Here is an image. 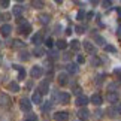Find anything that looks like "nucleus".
Wrapping results in <instances>:
<instances>
[{
	"instance_id": "1",
	"label": "nucleus",
	"mask_w": 121,
	"mask_h": 121,
	"mask_svg": "<svg viewBox=\"0 0 121 121\" xmlns=\"http://www.w3.org/2000/svg\"><path fill=\"white\" fill-rule=\"evenodd\" d=\"M0 106H2L3 109H9L12 106V99L6 93H0Z\"/></svg>"
},
{
	"instance_id": "2",
	"label": "nucleus",
	"mask_w": 121,
	"mask_h": 121,
	"mask_svg": "<svg viewBox=\"0 0 121 121\" xmlns=\"http://www.w3.org/2000/svg\"><path fill=\"white\" fill-rule=\"evenodd\" d=\"M106 114H108L111 118H117L118 115H121V105L117 103V105H114V106H111V108H108Z\"/></svg>"
},
{
	"instance_id": "3",
	"label": "nucleus",
	"mask_w": 121,
	"mask_h": 121,
	"mask_svg": "<svg viewBox=\"0 0 121 121\" xmlns=\"http://www.w3.org/2000/svg\"><path fill=\"white\" fill-rule=\"evenodd\" d=\"M20 108H21V111H24V112H30L31 111V100H29L27 97H22L20 100Z\"/></svg>"
},
{
	"instance_id": "4",
	"label": "nucleus",
	"mask_w": 121,
	"mask_h": 121,
	"mask_svg": "<svg viewBox=\"0 0 121 121\" xmlns=\"http://www.w3.org/2000/svg\"><path fill=\"white\" fill-rule=\"evenodd\" d=\"M38 93H40L42 96L46 94V93H49V81L48 79H43V81H40L39 84V88H38Z\"/></svg>"
},
{
	"instance_id": "5",
	"label": "nucleus",
	"mask_w": 121,
	"mask_h": 121,
	"mask_svg": "<svg viewBox=\"0 0 121 121\" xmlns=\"http://www.w3.org/2000/svg\"><path fill=\"white\" fill-rule=\"evenodd\" d=\"M18 31H20L21 35H24V36H29L31 33V26L29 24V22H24V24H21V26H18Z\"/></svg>"
},
{
	"instance_id": "6",
	"label": "nucleus",
	"mask_w": 121,
	"mask_h": 121,
	"mask_svg": "<svg viewBox=\"0 0 121 121\" xmlns=\"http://www.w3.org/2000/svg\"><path fill=\"white\" fill-rule=\"evenodd\" d=\"M42 75H43V69H42L40 66H33L30 70V76L35 78V79H38V78H40Z\"/></svg>"
},
{
	"instance_id": "7",
	"label": "nucleus",
	"mask_w": 121,
	"mask_h": 121,
	"mask_svg": "<svg viewBox=\"0 0 121 121\" xmlns=\"http://www.w3.org/2000/svg\"><path fill=\"white\" fill-rule=\"evenodd\" d=\"M88 102H90V99H88V97L87 96H78L76 97V102H75V103H76V106H79V108H85V106L88 105Z\"/></svg>"
},
{
	"instance_id": "8",
	"label": "nucleus",
	"mask_w": 121,
	"mask_h": 121,
	"mask_svg": "<svg viewBox=\"0 0 121 121\" xmlns=\"http://www.w3.org/2000/svg\"><path fill=\"white\" fill-rule=\"evenodd\" d=\"M54 120L55 121H67L69 120V112H64V111L55 112L54 114Z\"/></svg>"
},
{
	"instance_id": "9",
	"label": "nucleus",
	"mask_w": 121,
	"mask_h": 121,
	"mask_svg": "<svg viewBox=\"0 0 121 121\" xmlns=\"http://www.w3.org/2000/svg\"><path fill=\"white\" fill-rule=\"evenodd\" d=\"M69 102H70V94H69V93L61 91V93H60V96H58V103H61V105H67Z\"/></svg>"
},
{
	"instance_id": "10",
	"label": "nucleus",
	"mask_w": 121,
	"mask_h": 121,
	"mask_svg": "<svg viewBox=\"0 0 121 121\" xmlns=\"http://www.w3.org/2000/svg\"><path fill=\"white\" fill-rule=\"evenodd\" d=\"M78 120H84V121H87L88 117H90V111H88L87 108H81L79 111H78Z\"/></svg>"
},
{
	"instance_id": "11",
	"label": "nucleus",
	"mask_w": 121,
	"mask_h": 121,
	"mask_svg": "<svg viewBox=\"0 0 121 121\" xmlns=\"http://www.w3.org/2000/svg\"><path fill=\"white\" fill-rule=\"evenodd\" d=\"M106 100L109 102V103H115L117 105V102H118V94L115 91H109L108 94H106Z\"/></svg>"
},
{
	"instance_id": "12",
	"label": "nucleus",
	"mask_w": 121,
	"mask_h": 121,
	"mask_svg": "<svg viewBox=\"0 0 121 121\" xmlns=\"http://www.w3.org/2000/svg\"><path fill=\"white\" fill-rule=\"evenodd\" d=\"M84 49H85L88 54H96V46L93 45L91 42H88V40L84 42Z\"/></svg>"
},
{
	"instance_id": "13",
	"label": "nucleus",
	"mask_w": 121,
	"mask_h": 121,
	"mask_svg": "<svg viewBox=\"0 0 121 121\" xmlns=\"http://www.w3.org/2000/svg\"><path fill=\"white\" fill-rule=\"evenodd\" d=\"M38 20H39V22L42 26H46L49 22V20H51V15L49 13H40V15L38 17Z\"/></svg>"
},
{
	"instance_id": "14",
	"label": "nucleus",
	"mask_w": 121,
	"mask_h": 121,
	"mask_svg": "<svg viewBox=\"0 0 121 121\" xmlns=\"http://www.w3.org/2000/svg\"><path fill=\"white\" fill-rule=\"evenodd\" d=\"M42 40H43V36H42V33H36L31 36V43H35L36 46H39L42 43Z\"/></svg>"
},
{
	"instance_id": "15",
	"label": "nucleus",
	"mask_w": 121,
	"mask_h": 121,
	"mask_svg": "<svg viewBox=\"0 0 121 121\" xmlns=\"http://www.w3.org/2000/svg\"><path fill=\"white\" fill-rule=\"evenodd\" d=\"M90 102H91L93 105H96V106H100L102 102H103V99H102L100 94H93V96L90 97Z\"/></svg>"
},
{
	"instance_id": "16",
	"label": "nucleus",
	"mask_w": 121,
	"mask_h": 121,
	"mask_svg": "<svg viewBox=\"0 0 121 121\" xmlns=\"http://www.w3.org/2000/svg\"><path fill=\"white\" fill-rule=\"evenodd\" d=\"M11 31H12V27L9 24H3L2 27H0V33H2V36H4V38L11 35Z\"/></svg>"
},
{
	"instance_id": "17",
	"label": "nucleus",
	"mask_w": 121,
	"mask_h": 121,
	"mask_svg": "<svg viewBox=\"0 0 121 121\" xmlns=\"http://www.w3.org/2000/svg\"><path fill=\"white\" fill-rule=\"evenodd\" d=\"M57 79H58L60 85H67V84H69V75H67V73H60Z\"/></svg>"
},
{
	"instance_id": "18",
	"label": "nucleus",
	"mask_w": 121,
	"mask_h": 121,
	"mask_svg": "<svg viewBox=\"0 0 121 121\" xmlns=\"http://www.w3.org/2000/svg\"><path fill=\"white\" fill-rule=\"evenodd\" d=\"M66 70H67V73H72V75H75V73H78V64H75V63H69L67 66H66Z\"/></svg>"
},
{
	"instance_id": "19",
	"label": "nucleus",
	"mask_w": 121,
	"mask_h": 121,
	"mask_svg": "<svg viewBox=\"0 0 121 121\" xmlns=\"http://www.w3.org/2000/svg\"><path fill=\"white\" fill-rule=\"evenodd\" d=\"M31 102H33V103H38V105H42L43 103V102H42V94L40 93H33V96H31Z\"/></svg>"
},
{
	"instance_id": "20",
	"label": "nucleus",
	"mask_w": 121,
	"mask_h": 121,
	"mask_svg": "<svg viewBox=\"0 0 121 121\" xmlns=\"http://www.w3.org/2000/svg\"><path fill=\"white\" fill-rule=\"evenodd\" d=\"M22 11H24V8H22L21 4H15V6H13V9H12V13H13L15 17L20 18V15L22 13Z\"/></svg>"
},
{
	"instance_id": "21",
	"label": "nucleus",
	"mask_w": 121,
	"mask_h": 121,
	"mask_svg": "<svg viewBox=\"0 0 121 121\" xmlns=\"http://www.w3.org/2000/svg\"><path fill=\"white\" fill-rule=\"evenodd\" d=\"M12 46H13V48H15V49H22V48H26V43H24V42H22V40H13L12 42Z\"/></svg>"
},
{
	"instance_id": "22",
	"label": "nucleus",
	"mask_w": 121,
	"mask_h": 121,
	"mask_svg": "<svg viewBox=\"0 0 121 121\" xmlns=\"http://www.w3.org/2000/svg\"><path fill=\"white\" fill-rule=\"evenodd\" d=\"M55 46H57L58 49H66V48H67V42L63 40V39H60V40L55 42Z\"/></svg>"
},
{
	"instance_id": "23",
	"label": "nucleus",
	"mask_w": 121,
	"mask_h": 121,
	"mask_svg": "<svg viewBox=\"0 0 121 121\" xmlns=\"http://www.w3.org/2000/svg\"><path fill=\"white\" fill-rule=\"evenodd\" d=\"M94 42L97 45H100V46H105L106 45V40L102 38V36H99V35H94Z\"/></svg>"
},
{
	"instance_id": "24",
	"label": "nucleus",
	"mask_w": 121,
	"mask_h": 121,
	"mask_svg": "<svg viewBox=\"0 0 121 121\" xmlns=\"http://www.w3.org/2000/svg\"><path fill=\"white\" fill-rule=\"evenodd\" d=\"M8 88L11 91H13V93H18V91H20V85H18L17 82H9L8 84Z\"/></svg>"
},
{
	"instance_id": "25",
	"label": "nucleus",
	"mask_w": 121,
	"mask_h": 121,
	"mask_svg": "<svg viewBox=\"0 0 121 121\" xmlns=\"http://www.w3.org/2000/svg\"><path fill=\"white\" fill-rule=\"evenodd\" d=\"M0 121H13L12 114H2L0 115Z\"/></svg>"
},
{
	"instance_id": "26",
	"label": "nucleus",
	"mask_w": 121,
	"mask_h": 121,
	"mask_svg": "<svg viewBox=\"0 0 121 121\" xmlns=\"http://www.w3.org/2000/svg\"><path fill=\"white\" fill-rule=\"evenodd\" d=\"M33 54L36 55V57H42V55L45 54V49H43V48H40V46H36L35 51H33Z\"/></svg>"
},
{
	"instance_id": "27",
	"label": "nucleus",
	"mask_w": 121,
	"mask_h": 121,
	"mask_svg": "<svg viewBox=\"0 0 121 121\" xmlns=\"http://www.w3.org/2000/svg\"><path fill=\"white\" fill-rule=\"evenodd\" d=\"M70 46H72V49H73V51H78V49L81 48V43H79V40H76V39H75V40H72V42H70Z\"/></svg>"
},
{
	"instance_id": "28",
	"label": "nucleus",
	"mask_w": 121,
	"mask_h": 121,
	"mask_svg": "<svg viewBox=\"0 0 121 121\" xmlns=\"http://www.w3.org/2000/svg\"><path fill=\"white\" fill-rule=\"evenodd\" d=\"M31 6L36 8V9H40V8H43V2H40V0H33V2H31Z\"/></svg>"
},
{
	"instance_id": "29",
	"label": "nucleus",
	"mask_w": 121,
	"mask_h": 121,
	"mask_svg": "<svg viewBox=\"0 0 121 121\" xmlns=\"http://www.w3.org/2000/svg\"><path fill=\"white\" fill-rule=\"evenodd\" d=\"M85 17H87V13H85V11H84V9H81V11L76 13V20H79V21L85 20Z\"/></svg>"
},
{
	"instance_id": "30",
	"label": "nucleus",
	"mask_w": 121,
	"mask_h": 121,
	"mask_svg": "<svg viewBox=\"0 0 121 121\" xmlns=\"http://www.w3.org/2000/svg\"><path fill=\"white\" fill-rule=\"evenodd\" d=\"M20 58L22 60V61L29 60V58H30V52H27V51H21V54H20Z\"/></svg>"
},
{
	"instance_id": "31",
	"label": "nucleus",
	"mask_w": 121,
	"mask_h": 121,
	"mask_svg": "<svg viewBox=\"0 0 121 121\" xmlns=\"http://www.w3.org/2000/svg\"><path fill=\"white\" fill-rule=\"evenodd\" d=\"M58 96H60V93L57 90H52V97H51V103L52 102H58Z\"/></svg>"
},
{
	"instance_id": "32",
	"label": "nucleus",
	"mask_w": 121,
	"mask_h": 121,
	"mask_svg": "<svg viewBox=\"0 0 121 121\" xmlns=\"http://www.w3.org/2000/svg\"><path fill=\"white\" fill-rule=\"evenodd\" d=\"M105 51L106 52H117V48L112 45H105Z\"/></svg>"
},
{
	"instance_id": "33",
	"label": "nucleus",
	"mask_w": 121,
	"mask_h": 121,
	"mask_svg": "<svg viewBox=\"0 0 121 121\" xmlns=\"http://www.w3.org/2000/svg\"><path fill=\"white\" fill-rule=\"evenodd\" d=\"M73 93H75L76 96H82V88L79 85H75L73 87Z\"/></svg>"
},
{
	"instance_id": "34",
	"label": "nucleus",
	"mask_w": 121,
	"mask_h": 121,
	"mask_svg": "<svg viewBox=\"0 0 121 121\" xmlns=\"http://www.w3.org/2000/svg\"><path fill=\"white\" fill-rule=\"evenodd\" d=\"M18 72H20V73H18V79H20V81H22V79L26 78V70H24V69L21 67V69H20Z\"/></svg>"
},
{
	"instance_id": "35",
	"label": "nucleus",
	"mask_w": 121,
	"mask_h": 121,
	"mask_svg": "<svg viewBox=\"0 0 121 121\" xmlns=\"http://www.w3.org/2000/svg\"><path fill=\"white\" fill-rule=\"evenodd\" d=\"M75 31H76V33H79V35H84V33H85V27H84V26H76Z\"/></svg>"
},
{
	"instance_id": "36",
	"label": "nucleus",
	"mask_w": 121,
	"mask_h": 121,
	"mask_svg": "<svg viewBox=\"0 0 121 121\" xmlns=\"http://www.w3.org/2000/svg\"><path fill=\"white\" fill-rule=\"evenodd\" d=\"M49 57H51V60H57L58 58V52L57 51H49Z\"/></svg>"
},
{
	"instance_id": "37",
	"label": "nucleus",
	"mask_w": 121,
	"mask_h": 121,
	"mask_svg": "<svg viewBox=\"0 0 121 121\" xmlns=\"http://www.w3.org/2000/svg\"><path fill=\"white\" fill-rule=\"evenodd\" d=\"M45 45L48 46V48H52V46H54V40L51 39V38H48V39L45 40Z\"/></svg>"
},
{
	"instance_id": "38",
	"label": "nucleus",
	"mask_w": 121,
	"mask_h": 121,
	"mask_svg": "<svg viewBox=\"0 0 121 121\" xmlns=\"http://www.w3.org/2000/svg\"><path fill=\"white\" fill-rule=\"evenodd\" d=\"M102 6H103V8H111V6H112V2L105 0V2H102Z\"/></svg>"
},
{
	"instance_id": "39",
	"label": "nucleus",
	"mask_w": 121,
	"mask_h": 121,
	"mask_svg": "<svg viewBox=\"0 0 121 121\" xmlns=\"http://www.w3.org/2000/svg\"><path fill=\"white\" fill-rule=\"evenodd\" d=\"M102 114H103V112H102L100 109H97L96 112H94V118H96V120H99V118H102Z\"/></svg>"
},
{
	"instance_id": "40",
	"label": "nucleus",
	"mask_w": 121,
	"mask_h": 121,
	"mask_svg": "<svg viewBox=\"0 0 121 121\" xmlns=\"http://www.w3.org/2000/svg\"><path fill=\"white\" fill-rule=\"evenodd\" d=\"M0 6H2V8H8L9 6V0H0Z\"/></svg>"
},
{
	"instance_id": "41",
	"label": "nucleus",
	"mask_w": 121,
	"mask_h": 121,
	"mask_svg": "<svg viewBox=\"0 0 121 121\" xmlns=\"http://www.w3.org/2000/svg\"><path fill=\"white\" fill-rule=\"evenodd\" d=\"M24 121H36V115H35V114H30V117L26 118Z\"/></svg>"
},
{
	"instance_id": "42",
	"label": "nucleus",
	"mask_w": 121,
	"mask_h": 121,
	"mask_svg": "<svg viewBox=\"0 0 121 121\" xmlns=\"http://www.w3.org/2000/svg\"><path fill=\"white\" fill-rule=\"evenodd\" d=\"M51 105H52V103H51V102H48L46 105H43V106H42V109H43V111H48V109L51 108Z\"/></svg>"
},
{
	"instance_id": "43",
	"label": "nucleus",
	"mask_w": 121,
	"mask_h": 121,
	"mask_svg": "<svg viewBox=\"0 0 121 121\" xmlns=\"http://www.w3.org/2000/svg\"><path fill=\"white\" fill-rule=\"evenodd\" d=\"M84 61H85V58L82 55H78V63H84Z\"/></svg>"
},
{
	"instance_id": "44",
	"label": "nucleus",
	"mask_w": 121,
	"mask_h": 121,
	"mask_svg": "<svg viewBox=\"0 0 121 121\" xmlns=\"http://www.w3.org/2000/svg\"><path fill=\"white\" fill-rule=\"evenodd\" d=\"M93 17H94V13H93V12H90V13H87V17H85V18H87V20H91Z\"/></svg>"
},
{
	"instance_id": "45",
	"label": "nucleus",
	"mask_w": 121,
	"mask_h": 121,
	"mask_svg": "<svg viewBox=\"0 0 121 121\" xmlns=\"http://www.w3.org/2000/svg\"><path fill=\"white\" fill-rule=\"evenodd\" d=\"M2 18H3L4 21H8V20H9V13H3V15H2Z\"/></svg>"
},
{
	"instance_id": "46",
	"label": "nucleus",
	"mask_w": 121,
	"mask_h": 121,
	"mask_svg": "<svg viewBox=\"0 0 121 121\" xmlns=\"http://www.w3.org/2000/svg\"><path fill=\"white\" fill-rule=\"evenodd\" d=\"M60 30H61V26H55V31H54V33H60Z\"/></svg>"
},
{
	"instance_id": "47",
	"label": "nucleus",
	"mask_w": 121,
	"mask_h": 121,
	"mask_svg": "<svg viewBox=\"0 0 121 121\" xmlns=\"http://www.w3.org/2000/svg\"><path fill=\"white\" fill-rule=\"evenodd\" d=\"M66 35H72V29H70V27H67V29H66Z\"/></svg>"
},
{
	"instance_id": "48",
	"label": "nucleus",
	"mask_w": 121,
	"mask_h": 121,
	"mask_svg": "<svg viewBox=\"0 0 121 121\" xmlns=\"http://www.w3.org/2000/svg\"><path fill=\"white\" fill-rule=\"evenodd\" d=\"M0 64H2V54H0Z\"/></svg>"
},
{
	"instance_id": "49",
	"label": "nucleus",
	"mask_w": 121,
	"mask_h": 121,
	"mask_svg": "<svg viewBox=\"0 0 121 121\" xmlns=\"http://www.w3.org/2000/svg\"><path fill=\"white\" fill-rule=\"evenodd\" d=\"M2 45H3V43H2V40H0V46H2Z\"/></svg>"
},
{
	"instance_id": "50",
	"label": "nucleus",
	"mask_w": 121,
	"mask_h": 121,
	"mask_svg": "<svg viewBox=\"0 0 121 121\" xmlns=\"http://www.w3.org/2000/svg\"><path fill=\"white\" fill-rule=\"evenodd\" d=\"M76 121H84V120H76Z\"/></svg>"
},
{
	"instance_id": "51",
	"label": "nucleus",
	"mask_w": 121,
	"mask_h": 121,
	"mask_svg": "<svg viewBox=\"0 0 121 121\" xmlns=\"http://www.w3.org/2000/svg\"><path fill=\"white\" fill-rule=\"evenodd\" d=\"M0 17H2V15H0Z\"/></svg>"
}]
</instances>
